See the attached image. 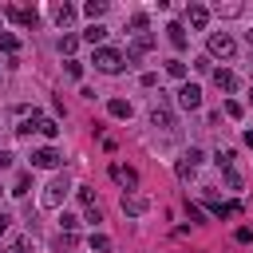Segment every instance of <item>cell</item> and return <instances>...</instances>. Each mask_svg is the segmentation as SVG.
I'll list each match as a JSON object with an SVG mask.
<instances>
[{
    "label": "cell",
    "mask_w": 253,
    "mask_h": 253,
    "mask_svg": "<svg viewBox=\"0 0 253 253\" xmlns=\"http://www.w3.org/2000/svg\"><path fill=\"white\" fill-rule=\"evenodd\" d=\"M130 28L142 36V32H146V12H134V16H130Z\"/></svg>",
    "instance_id": "cell-28"
},
{
    "label": "cell",
    "mask_w": 253,
    "mask_h": 253,
    "mask_svg": "<svg viewBox=\"0 0 253 253\" xmlns=\"http://www.w3.org/2000/svg\"><path fill=\"white\" fill-rule=\"evenodd\" d=\"M111 178H115L119 186H126V194H130V190L138 186V174H134L130 166H111Z\"/></svg>",
    "instance_id": "cell-11"
},
{
    "label": "cell",
    "mask_w": 253,
    "mask_h": 253,
    "mask_svg": "<svg viewBox=\"0 0 253 253\" xmlns=\"http://www.w3.org/2000/svg\"><path fill=\"white\" fill-rule=\"evenodd\" d=\"M36 130H40V134H47V138H55V134H59V123H55V119H43V115H40V126H36Z\"/></svg>",
    "instance_id": "cell-20"
},
{
    "label": "cell",
    "mask_w": 253,
    "mask_h": 253,
    "mask_svg": "<svg viewBox=\"0 0 253 253\" xmlns=\"http://www.w3.org/2000/svg\"><path fill=\"white\" fill-rule=\"evenodd\" d=\"M28 190H32V178H28V174H20V178H16V186H12V194H16V198H24Z\"/></svg>",
    "instance_id": "cell-23"
},
{
    "label": "cell",
    "mask_w": 253,
    "mask_h": 253,
    "mask_svg": "<svg viewBox=\"0 0 253 253\" xmlns=\"http://www.w3.org/2000/svg\"><path fill=\"white\" fill-rule=\"evenodd\" d=\"M8 225H12V217H8V213H4V210H0V237H4V233H8Z\"/></svg>",
    "instance_id": "cell-34"
},
{
    "label": "cell",
    "mask_w": 253,
    "mask_h": 253,
    "mask_svg": "<svg viewBox=\"0 0 253 253\" xmlns=\"http://www.w3.org/2000/svg\"><path fill=\"white\" fill-rule=\"evenodd\" d=\"M75 43H79L75 36H63V40H59V51H63V55H71V51H75Z\"/></svg>",
    "instance_id": "cell-29"
},
{
    "label": "cell",
    "mask_w": 253,
    "mask_h": 253,
    "mask_svg": "<svg viewBox=\"0 0 253 253\" xmlns=\"http://www.w3.org/2000/svg\"><path fill=\"white\" fill-rule=\"evenodd\" d=\"M67 190H71L67 174H55V178L43 186V194H40V206H43V210H59V206H63V198H67Z\"/></svg>",
    "instance_id": "cell-1"
},
{
    "label": "cell",
    "mask_w": 253,
    "mask_h": 253,
    "mask_svg": "<svg viewBox=\"0 0 253 253\" xmlns=\"http://www.w3.org/2000/svg\"><path fill=\"white\" fill-rule=\"evenodd\" d=\"M213 12H217V16H241V4H217Z\"/></svg>",
    "instance_id": "cell-27"
},
{
    "label": "cell",
    "mask_w": 253,
    "mask_h": 253,
    "mask_svg": "<svg viewBox=\"0 0 253 253\" xmlns=\"http://www.w3.org/2000/svg\"><path fill=\"white\" fill-rule=\"evenodd\" d=\"M91 249L107 253V249H111V237H107V233H91Z\"/></svg>",
    "instance_id": "cell-24"
},
{
    "label": "cell",
    "mask_w": 253,
    "mask_h": 253,
    "mask_svg": "<svg viewBox=\"0 0 253 253\" xmlns=\"http://www.w3.org/2000/svg\"><path fill=\"white\" fill-rule=\"evenodd\" d=\"M51 16H55V24H59V28H67V24L75 20V8H71V4H55V8H51Z\"/></svg>",
    "instance_id": "cell-14"
},
{
    "label": "cell",
    "mask_w": 253,
    "mask_h": 253,
    "mask_svg": "<svg viewBox=\"0 0 253 253\" xmlns=\"http://www.w3.org/2000/svg\"><path fill=\"white\" fill-rule=\"evenodd\" d=\"M4 16H8L12 24H24V28H36V24H40V12H36V8H16V4H8Z\"/></svg>",
    "instance_id": "cell-6"
},
{
    "label": "cell",
    "mask_w": 253,
    "mask_h": 253,
    "mask_svg": "<svg viewBox=\"0 0 253 253\" xmlns=\"http://www.w3.org/2000/svg\"><path fill=\"white\" fill-rule=\"evenodd\" d=\"M146 210H150V202H146L142 194H134V190L123 194V213H126V217H142Z\"/></svg>",
    "instance_id": "cell-9"
},
{
    "label": "cell",
    "mask_w": 253,
    "mask_h": 253,
    "mask_svg": "<svg viewBox=\"0 0 253 253\" xmlns=\"http://www.w3.org/2000/svg\"><path fill=\"white\" fill-rule=\"evenodd\" d=\"M12 253H32V241H28V237H20V241L12 245Z\"/></svg>",
    "instance_id": "cell-32"
},
{
    "label": "cell",
    "mask_w": 253,
    "mask_h": 253,
    "mask_svg": "<svg viewBox=\"0 0 253 253\" xmlns=\"http://www.w3.org/2000/svg\"><path fill=\"white\" fill-rule=\"evenodd\" d=\"M67 75L79 79V75H83V63H79V59H67Z\"/></svg>",
    "instance_id": "cell-31"
},
{
    "label": "cell",
    "mask_w": 253,
    "mask_h": 253,
    "mask_svg": "<svg viewBox=\"0 0 253 253\" xmlns=\"http://www.w3.org/2000/svg\"><path fill=\"white\" fill-rule=\"evenodd\" d=\"M4 166H12V154H8V150H0V170H4Z\"/></svg>",
    "instance_id": "cell-35"
},
{
    "label": "cell",
    "mask_w": 253,
    "mask_h": 253,
    "mask_svg": "<svg viewBox=\"0 0 253 253\" xmlns=\"http://www.w3.org/2000/svg\"><path fill=\"white\" fill-rule=\"evenodd\" d=\"M95 71H103V75H119L123 67H126V59H123V51H115V47H95Z\"/></svg>",
    "instance_id": "cell-2"
},
{
    "label": "cell",
    "mask_w": 253,
    "mask_h": 253,
    "mask_svg": "<svg viewBox=\"0 0 253 253\" xmlns=\"http://www.w3.org/2000/svg\"><path fill=\"white\" fill-rule=\"evenodd\" d=\"M245 36H249V47H253V32H245Z\"/></svg>",
    "instance_id": "cell-37"
},
{
    "label": "cell",
    "mask_w": 253,
    "mask_h": 253,
    "mask_svg": "<svg viewBox=\"0 0 253 253\" xmlns=\"http://www.w3.org/2000/svg\"><path fill=\"white\" fill-rule=\"evenodd\" d=\"M213 83H217V91H225V95H233V91L241 87V79H237L229 67H217V71H213Z\"/></svg>",
    "instance_id": "cell-10"
},
{
    "label": "cell",
    "mask_w": 253,
    "mask_h": 253,
    "mask_svg": "<svg viewBox=\"0 0 253 253\" xmlns=\"http://www.w3.org/2000/svg\"><path fill=\"white\" fill-rule=\"evenodd\" d=\"M249 107H253V91H249Z\"/></svg>",
    "instance_id": "cell-38"
},
{
    "label": "cell",
    "mask_w": 253,
    "mask_h": 253,
    "mask_svg": "<svg viewBox=\"0 0 253 253\" xmlns=\"http://www.w3.org/2000/svg\"><path fill=\"white\" fill-rule=\"evenodd\" d=\"M233 237H237V241H241V245H245V241H253V229H245V225H241V229H237V233H233Z\"/></svg>",
    "instance_id": "cell-33"
},
{
    "label": "cell",
    "mask_w": 253,
    "mask_h": 253,
    "mask_svg": "<svg viewBox=\"0 0 253 253\" xmlns=\"http://www.w3.org/2000/svg\"><path fill=\"white\" fill-rule=\"evenodd\" d=\"M83 12H87L91 20H99V16L107 12V0H87V4H83Z\"/></svg>",
    "instance_id": "cell-19"
},
{
    "label": "cell",
    "mask_w": 253,
    "mask_h": 253,
    "mask_svg": "<svg viewBox=\"0 0 253 253\" xmlns=\"http://www.w3.org/2000/svg\"><path fill=\"white\" fill-rule=\"evenodd\" d=\"M210 213H213V217H233V213H241V206H237V202H217V198H210Z\"/></svg>",
    "instance_id": "cell-13"
},
{
    "label": "cell",
    "mask_w": 253,
    "mask_h": 253,
    "mask_svg": "<svg viewBox=\"0 0 253 253\" xmlns=\"http://www.w3.org/2000/svg\"><path fill=\"white\" fill-rule=\"evenodd\" d=\"M150 126L174 130V111H170V103H166V99H158V103H154V111H150Z\"/></svg>",
    "instance_id": "cell-8"
},
{
    "label": "cell",
    "mask_w": 253,
    "mask_h": 253,
    "mask_svg": "<svg viewBox=\"0 0 253 253\" xmlns=\"http://www.w3.org/2000/svg\"><path fill=\"white\" fill-rule=\"evenodd\" d=\"M75 225H79V221H75L71 213H63V217H59V229H63V233H75Z\"/></svg>",
    "instance_id": "cell-30"
},
{
    "label": "cell",
    "mask_w": 253,
    "mask_h": 253,
    "mask_svg": "<svg viewBox=\"0 0 253 253\" xmlns=\"http://www.w3.org/2000/svg\"><path fill=\"white\" fill-rule=\"evenodd\" d=\"M186 20H190V28H198V32H202V28L210 24V8H202V4H190V8H186Z\"/></svg>",
    "instance_id": "cell-12"
},
{
    "label": "cell",
    "mask_w": 253,
    "mask_h": 253,
    "mask_svg": "<svg viewBox=\"0 0 253 253\" xmlns=\"http://www.w3.org/2000/svg\"><path fill=\"white\" fill-rule=\"evenodd\" d=\"M206 162V154L198 150V146H190V150H182V158H178V178H194V170Z\"/></svg>",
    "instance_id": "cell-5"
},
{
    "label": "cell",
    "mask_w": 253,
    "mask_h": 253,
    "mask_svg": "<svg viewBox=\"0 0 253 253\" xmlns=\"http://www.w3.org/2000/svg\"><path fill=\"white\" fill-rule=\"evenodd\" d=\"M0 51H8V55H16V51H20V40H16L12 32H0Z\"/></svg>",
    "instance_id": "cell-18"
},
{
    "label": "cell",
    "mask_w": 253,
    "mask_h": 253,
    "mask_svg": "<svg viewBox=\"0 0 253 253\" xmlns=\"http://www.w3.org/2000/svg\"><path fill=\"white\" fill-rule=\"evenodd\" d=\"M233 51H237L233 36H225V32H213V36H210V55H217V59H233Z\"/></svg>",
    "instance_id": "cell-3"
},
{
    "label": "cell",
    "mask_w": 253,
    "mask_h": 253,
    "mask_svg": "<svg viewBox=\"0 0 253 253\" xmlns=\"http://www.w3.org/2000/svg\"><path fill=\"white\" fill-rule=\"evenodd\" d=\"M178 107L198 111V107H202V87H198V83H182V87H178Z\"/></svg>",
    "instance_id": "cell-7"
},
{
    "label": "cell",
    "mask_w": 253,
    "mask_h": 253,
    "mask_svg": "<svg viewBox=\"0 0 253 253\" xmlns=\"http://www.w3.org/2000/svg\"><path fill=\"white\" fill-rule=\"evenodd\" d=\"M166 40H170L174 47H186V28H182V24H170V28H166Z\"/></svg>",
    "instance_id": "cell-15"
},
{
    "label": "cell",
    "mask_w": 253,
    "mask_h": 253,
    "mask_svg": "<svg viewBox=\"0 0 253 253\" xmlns=\"http://www.w3.org/2000/svg\"><path fill=\"white\" fill-rule=\"evenodd\" d=\"M225 115H229V119H241V115H245V107H241L237 99H225Z\"/></svg>",
    "instance_id": "cell-25"
},
{
    "label": "cell",
    "mask_w": 253,
    "mask_h": 253,
    "mask_svg": "<svg viewBox=\"0 0 253 253\" xmlns=\"http://www.w3.org/2000/svg\"><path fill=\"white\" fill-rule=\"evenodd\" d=\"M75 198H79L83 206H95V194H91V186H75Z\"/></svg>",
    "instance_id": "cell-26"
},
{
    "label": "cell",
    "mask_w": 253,
    "mask_h": 253,
    "mask_svg": "<svg viewBox=\"0 0 253 253\" xmlns=\"http://www.w3.org/2000/svg\"><path fill=\"white\" fill-rule=\"evenodd\" d=\"M213 162H217L221 170H233V150H217V154H213Z\"/></svg>",
    "instance_id": "cell-22"
},
{
    "label": "cell",
    "mask_w": 253,
    "mask_h": 253,
    "mask_svg": "<svg viewBox=\"0 0 253 253\" xmlns=\"http://www.w3.org/2000/svg\"><path fill=\"white\" fill-rule=\"evenodd\" d=\"M83 40H87V43H103V40H107V28H103V24H91V28L83 32Z\"/></svg>",
    "instance_id": "cell-17"
},
{
    "label": "cell",
    "mask_w": 253,
    "mask_h": 253,
    "mask_svg": "<svg viewBox=\"0 0 253 253\" xmlns=\"http://www.w3.org/2000/svg\"><path fill=\"white\" fill-rule=\"evenodd\" d=\"M63 162V154L55 150V146H40V150H32V166L36 170H55Z\"/></svg>",
    "instance_id": "cell-4"
},
{
    "label": "cell",
    "mask_w": 253,
    "mask_h": 253,
    "mask_svg": "<svg viewBox=\"0 0 253 253\" xmlns=\"http://www.w3.org/2000/svg\"><path fill=\"white\" fill-rule=\"evenodd\" d=\"M107 111H111L115 119H130V103H126V99H111V103H107Z\"/></svg>",
    "instance_id": "cell-16"
},
{
    "label": "cell",
    "mask_w": 253,
    "mask_h": 253,
    "mask_svg": "<svg viewBox=\"0 0 253 253\" xmlns=\"http://www.w3.org/2000/svg\"><path fill=\"white\" fill-rule=\"evenodd\" d=\"M241 138H245V146H253V130H245V134H241Z\"/></svg>",
    "instance_id": "cell-36"
},
{
    "label": "cell",
    "mask_w": 253,
    "mask_h": 253,
    "mask_svg": "<svg viewBox=\"0 0 253 253\" xmlns=\"http://www.w3.org/2000/svg\"><path fill=\"white\" fill-rule=\"evenodd\" d=\"M166 75H174V79H186V63H182V59H166Z\"/></svg>",
    "instance_id": "cell-21"
}]
</instances>
